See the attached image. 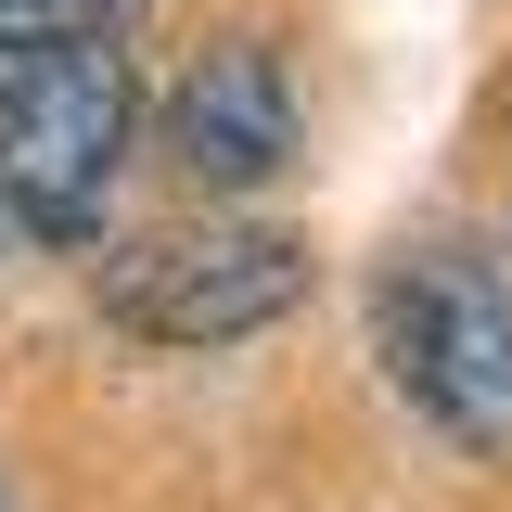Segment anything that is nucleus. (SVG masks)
I'll return each instance as SVG.
<instances>
[{
	"label": "nucleus",
	"instance_id": "obj_6",
	"mask_svg": "<svg viewBox=\"0 0 512 512\" xmlns=\"http://www.w3.org/2000/svg\"><path fill=\"white\" fill-rule=\"evenodd\" d=\"M0 512H13V500H0Z\"/></svg>",
	"mask_w": 512,
	"mask_h": 512
},
{
	"label": "nucleus",
	"instance_id": "obj_2",
	"mask_svg": "<svg viewBox=\"0 0 512 512\" xmlns=\"http://www.w3.org/2000/svg\"><path fill=\"white\" fill-rule=\"evenodd\" d=\"M128 128H141V90H128V64L103 39L90 52L0 64V205L39 244H90L103 231V192L128 167Z\"/></svg>",
	"mask_w": 512,
	"mask_h": 512
},
{
	"label": "nucleus",
	"instance_id": "obj_4",
	"mask_svg": "<svg viewBox=\"0 0 512 512\" xmlns=\"http://www.w3.org/2000/svg\"><path fill=\"white\" fill-rule=\"evenodd\" d=\"M167 154L205 192L282 180V154H295V77H282V52L269 39H205L192 77L167 90Z\"/></svg>",
	"mask_w": 512,
	"mask_h": 512
},
{
	"label": "nucleus",
	"instance_id": "obj_1",
	"mask_svg": "<svg viewBox=\"0 0 512 512\" xmlns=\"http://www.w3.org/2000/svg\"><path fill=\"white\" fill-rule=\"evenodd\" d=\"M372 346L436 436L512 448V269L487 244H397L372 282Z\"/></svg>",
	"mask_w": 512,
	"mask_h": 512
},
{
	"label": "nucleus",
	"instance_id": "obj_3",
	"mask_svg": "<svg viewBox=\"0 0 512 512\" xmlns=\"http://www.w3.org/2000/svg\"><path fill=\"white\" fill-rule=\"evenodd\" d=\"M295 295H308V244L256 218H192L103 256V320H128L141 346H231V333H269Z\"/></svg>",
	"mask_w": 512,
	"mask_h": 512
},
{
	"label": "nucleus",
	"instance_id": "obj_5",
	"mask_svg": "<svg viewBox=\"0 0 512 512\" xmlns=\"http://www.w3.org/2000/svg\"><path fill=\"white\" fill-rule=\"evenodd\" d=\"M116 13H128V0H0V52H13V64H26V52H90Z\"/></svg>",
	"mask_w": 512,
	"mask_h": 512
}]
</instances>
